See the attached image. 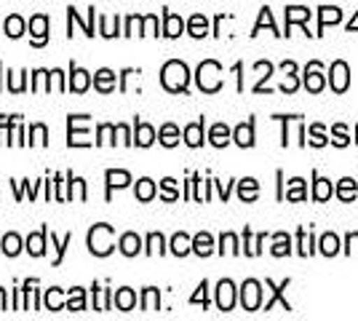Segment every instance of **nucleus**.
Instances as JSON below:
<instances>
[{"mask_svg":"<svg viewBox=\"0 0 358 321\" xmlns=\"http://www.w3.org/2000/svg\"><path fill=\"white\" fill-rule=\"evenodd\" d=\"M161 83H164L166 92H171V94L187 92V83H190V70H187V64L179 59L166 62L164 70H161Z\"/></svg>","mask_w":358,"mask_h":321,"instance_id":"nucleus-1","label":"nucleus"},{"mask_svg":"<svg viewBox=\"0 0 358 321\" xmlns=\"http://www.w3.org/2000/svg\"><path fill=\"white\" fill-rule=\"evenodd\" d=\"M195 80H198V89L206 94H214L222 89V64L214 59H206L198 64V73H195Z\"/></svg>","mask_w":358,"mask_h":321,"instance_id":"nucleus-2","label":"nucleus"},{"mask_svg":"<svg viewBox=\"0 0 358 321\" xmlns=\"http://www.w3.org/2000/svg\"><path fill=\"white\" fill-rule=\"evenodd\" d=\"M113 238H115L113 225H105V222L94 225V228L89 230V252L91 255H96V257H107V255L115 249Z\"/></svg>","mask_w":358,"mask_h":321,"instance_id":"nucleus-3","label":"nucleus"},{"mask_svg":"<svg viewBox=\"0 0 358 321\" xmlns=\"http://www.w3.org/2000/svg\"><path fill=\"white\" fill-rule=\"evenodd\" d=\"M241 306L243 311H259L262 308V284L257 278H246L241 287Z\"/></svg>","mask_w":358,"mask_h":321,"instance_id":"nucleus-4","label":"nucleus"},{"mask_svg":"<svg viewBox=\"0 0 358 321\" xmlns=\"http://www.w3.org/2000/svg\"><path fill=\"white\" fill-rule=\"evenodd\" d=\"M329 86L334 89V94H345L350 89V67L343 59H337L329 67Z\"/></svg>","mask_w":358,"mask_h":321,"instance_id":"nucleus-5","label":"nucleus"},{"mask_svg":"<svg viewBox=\"0 0 358 321\" xmlns=\"http://www.w3.org/2000/svg\"><path fill=\"white\" fill-rule=\"evenodd\" d=\"M302 83H305V89L310 94H321L324 92V86H327V76H324V67H321V62H308V67H305V76H302Z\"/></svg>","mask_w":358,"mask_h":321,"instance_id":"nucleus-6","label":"nucleus"},{"mask_svg":"<svg viewBox=\"0 0 358 321\" xmlns=\"http://www.w3.org/2000/svg\"><path fill=\"white\" fill-rule=\"evenodd\" d=\"M313 16L310 8H305V6H289L286 8V32L284 35H292V24H302L305 27V22ZM305 35H313V32L305 27Z\"/></svg>","mask_w":358,"mask_h":321,"instance_id":"nucleus-7","label":"nucleus"},{"mask_svg":"<svg viewBox=\"0 0 358 321\" xmlns=\"http://www.w3.org/2000/svg\"><path fill=\"white\" fill-rule=\"evenodd\" d=\"M236 306V284L230 278H222L217 284V308L220 311H233Z\"/></svg>","mask_w":358,"mask_h":321,"instance_id":"nucleus-8","label":"nucleus"},{"mask_svg":"<svg viewBox=\"0 0 358 321\" xmlns=\"http://www.w3.org/2000/svg\"><path fill=\"white\" fill-rule=\"evenodd\" d=\"M265 284H268L270 290V300L268 303H265V311H270V308L275 306V303H281V306H284V311H292V303H289V300H286L284 297V292H286V287H289V284H292V281H289V278H286V281H281V284H273V281H265Z\"/></svg>","mask_w":358,"mask_h":321,"instance_id":"nucleus-9","label":"nucleus"},{"mask_svg":"<svg viewBox=\"0 0 358 321\" xmlns=\"http://www.w3.org/2000/svg\"><path fill=\"white\" fill-rule=\"evenodd\" d=\"M343 22V11L340 8H331V6H321L318 8V32L315 35H324L329 24H340Z\"/></svg>","mask_w":358,"mask_h":321,"instance_id":"nucleus-10","label":"nucleus"},{"mask_svg":"<svg viewBox=\"0 0 358 321\" xmlns=\"http://www.w3.org/2000/svg\"><path fill=\"white\" fill-rule=\"evenodd\" d=\"M30 32H32V43H35V46H43L45 38H48V16H43V14L32 16Z\"/></svg>","mask_w":358,"mask_h":321,"instance_id":"nucleus-11","label":"nucleus"},{"mask_svg":"<svg viewBox=\"0 0 358 321\" xmlns=\"http://www.w3.org/2000/svg\"><path fill=\"white\" fill-rule=\"evenodd\" d=\"M313 252H315V236H313V230L299 228L297 230V255H299V257H310Z\"/></svg>","mask_w":358,"mask_h":321,"instance_id":"nucleus-12","label":"nucleus"},{"mask_svg":"<svg viewBox=\"0 0 358 321\" xmlns=\"http://www.w3.org/2000/svg\"><path fill=\"white\" fill-rule=\"evenodd\" d=\"M331 196H334V185H331V180H327V177H321L318 171H313V199L329 201Z\"/></svg>","mask_w":358,"mask_h":321,"instance_id":"nucleus-13","label":"nucleus"},{"mask_svg":"<svg viewBox=\"0 0 358 321\" xmlns=\"http://www.w3.org/2000/svg\"><path fill=\"white\" fill-rule=\"evenodd\" d=\"M233 139H236V145H241V148H252L254 145V121L252 118H249L246 123H238V126H236Z\"/></svg>","mask_w":358,"mask_h":321,"instance_id":"nucleus-14","label":"nucleus"},{"mask_svg":"<svg viewBox=\"0 0 358 321\" xmlns=\"http://www.w3.org/2000/svg\"><path fill=\"white\" fill-rule=\"evenodd\" d=\"M94 86H96V92L110 94L113 89H115V73H113V70H107V67L96 70V73H94Z\"/></svg>","mask_w":358,"mask_h":321,"instance_id":"nucleus-15","label":"nucleus"},{"mask_svg":"<svg viewBox=\"0 0 358 321\" xmlns=\"http://www.w3.org/2000/svg\"><path fill=\"white\" fill-rule=\"evenodd\" d=\"M105 180H107V199H110L113 187H126V185L131 183V174L123 171V169H110L105 174Z\"/></svg>","mask_w":358,"mask_h":321,"instance_id":"nucleus-16","label":"nucleus"},{"mask_svg":"<svg viewBox=\"0 0 358 321\" xmlns=\"http://www.w3.org/2000/svg\"><path fill=\"white\" fill-rule=\"evenodd\" d=\"M134 142L139 145V148H150V145L155 142V129H152L150 123L136 121L134 123Z\"/></svg>","mask_w":358,"mask_h":321,"instance_id":"nucleus-17","label":"nucleus"},{"mask_svg":"<svg viewBox=\"0 0 358 321\" xmlns=\"http://www.w3.org/2000/svg\"><path fill=\"white\" fill-rule=\"evenodd\" d=\"M118 246H120V252H123L126 257H134V255H139V252H142V238H139L136 233H123V236H120V241H118Z\"/></svg>","mask_w":358,"mask_h":321,"instance_id":"nucleus-18","label":"nucleus"},{"mask_svg":"<svg viewBox=\"0 0 358 321\" xmlns=\"http://www.w3.org/2000/svg\"><path fill=\"white\" fill-rule=\"evenodd\" d=\"M185 32V22L171 11H164V35L166 38H179Z\"/></svg>","mask_w":358,"mask_h":321,"instance_id":"nucleus-19","label":"nucleus"},{"mask_svg":"<svg viewBox=\"0 0 358 321\" xmlns=\"http://www.w3.org/2000/svg\"><path fill=\"white\" fill-rule=\"evenodd\" d=\"M337 199L340 201H356L358 196V183L353 180V177H343L340 183H337Z\"/></svg>","mask_w":358,"mask_h":321,"instance_id":"nucleus-20","label":"nucleus"},{"mask_svg":"<svg viewBox=\"0 0 358 321\" xmlns=\"http://www.w3.org/2000/svg\"><path fill=\"white\" fill-rule=\"evenodd\" d=\"M270 252H273V257H286V255H292V236H289V233H275Z\"/></svg>","mask_w":358,"mask_h":321,"instance_id":"nucleus-21","label":"nucleus"},{"mask_svg":"<svg viewBox=\"0 0 358 321\" xmlns=\"http://www.w3.org/2000/svg\"><path fill=\"white\" fill-rule=\"evenodd\" d=\"M257 196H259V183H257L254 177L241 180L238 183V199L246 201V204H252V201H257Z\"/></svg>","mask_w":358,"mask_h":321,"instance_id":"nucleus-22","label":"nucleus"},{"mask_svg":"<svg viewBox=\"0 0 358 321\" xmlns=\"http://www.w3.org/2000/svg\"><path fill=\"white\" fill-rule=\"evenodd\" d=\"M185 142L190 148H201L203 145V118L190 123V126H185Z\"/></svg>","mask_w":358,"mask_h":321,"instance_id":"nucleus-23","label":"nucleus"},{"mask_svg":"<svg viewBox=\"0 0 358 321\" xmlns=\"http://www.w3.org/2000/svg\"><path fill=\"white\" fill-rule=\"evenodd\" d=\"M284 199L286 201H305L308 199V190H305V180L302 177H294V180H289V187H286V193H284Z\"/></svg>","mask_w":358,"mask_h":321,"instance_id":"nucleus-24","label":"nucleus"},{"mask_svg":"<svg viewBox=\"0 0 358 321\" xmlns=\"http://www.w3.org/2000/svg\"><path fill=\"white\" fill-rule=\"evenodd\" d=\"M230 137H233V131L224 126V123H214L209 131V142L214 145V148H224L227 142H230Z\"/></svg>","mask_w":358,"mask_h":321,"instance_id":"nucleus-25","label":"nucleus"},{"mask_svg":"<svg viewBox=\"0 0 358 321\" xmlns=\"http://www.w3.org/2000/svg\"><path fill=\"white\" fill-rule=\"evenodd\" d=\"M318 252H321L324 257H334V255L340 252V238H337L334 233H324V236L318 238Z\"/></svg>","mask_w":358,"mask_h":321,"instance_id":"nucleus-26","label":"nucleus"},{"mask_svg":"<svg viewBox=\"0 0 358 321\" xmlns=\"http://www.w3.org/2000/svg\"><path fill=\"white\" fill-rule=\"evenodd\" d=\"M281 70H284V73H289V76H286V80L281 83V92L294 94V92H297V86H299V80L294 78V76H297V64H294V62H284V64H281Z\"/></svg>","mask_w":358,"mask_h":321,"instance_id":"nucleus-27","label":"nucleus"},{"mask_svg":"<svg viewBox=\"0 0 358 321\" xmlns=\"http://www.w3.org/2000/svg\"><path fill=\"white\" fill-rule=\"evenodd\" d=\"M193 252L198 257H209L211 252H214V238H211L209 233H198L193 238Z\"/></svg>","mask_w":358,"mask_h":321,"instance_id":"nucleus-28","label":"nucleus"},{"mask_svg":"<svg viewBox=\"0 0 358 321\" xmlns=\"http://www.w3.org/2000/svg\"><path fill=\"white\" fill-rule=\"evenodd\" d=\"M70 76H73V78H70V89H73V92L83 94L86 89H89L91 78H89V73H86V70H80V67H75V64H73Z\"/></svg>","mask_w":358,"mask_h":321,"instance_id":"nucleus-29","label":"nucleus"},{"mask_svg":"<svg viewBox=\"0 0 358 321\" xmlns=\"http://www.w3.org/2000/svg\"><path fill=\"white\" fill-rule=\"evenodd\" d=\"M171 252H174L177 257L190 255V252H193V238H190L187 233H177V236L171 238Z\"/></svg>","mask_w":358,"mask_h":321,"instance_id":"nucleus-30","label":"nucleus"},{"mask_svg":"<svg viewBox=\"0 0 358 321\" xmlns=\"http://www.w3.org/2000/svg\"><path fill=\"white\" fill-rule=\"evenodd\" d=\"M158 142H161L164 148H174V145H179V129L174 126V123H164L161 131H158Z\"/></svg>","mask_w":358,"mask_h":321,"instance_id":"nucleus-31","label":"nucleus"},{"mask_svg":"<svg viewBox=\"0 0 358 321\" xmlns=\"http://www.w3.org/2000/svg\"><path fill=\"white\" fill-rule=\"evenodd\" d=\"M187 32H190L193 38H203V35L209 32V19H206L203 14L190 16V22H187Z\"/></svg>","mask_w":358,"mask_h":321,"instance_id":"nucleus-32","label":"nucleus"},{"mask_svg":"<svg viewBox=\"0 0 358 321\" xmlns=\"http://www.w3.org/2000/svg\"><path fill=\"white\" fill-rule=\"evenodd\" d=\"M45 236H48V230H41V233H32L30 238H27V252H30L32 257H41L45 252Z\"/></svg>","mask_w":358,"mask_h":321,"instance_id":"nucleus-33","label":"nucleus"},{"mask_svg":"<svg viewBox=\"0 0 358 321\" xmlns=\"http://www.w3.org/2000/svg\"><path fill=\"white\" fill-rule=\"evenodd\" d=\"M3 32H6L8 38H22V35H24V19L11 14L6 19V24H3Z\"/></svg>","mask_w":358,"mask_h":321,"instance_id":"nucleus-34","label":"nucleus"},{"mask_svg":"<svg viewBox=\"0 0 358 321\" xmlns=\"http://www.w3.org/2000/svg\"><path fill=\"white\" fill-rule=\"evenodd\" d=\"M308 145H313V148H324V145H329L331 139H327V131H324V126L321 123H313L310 129H308Z\"/></svg>","mask_w":358,"mask_h":321,"instance_id":"nucleus-35","label":"nucleus"},{"mask_svg":"<svg viewBox=\"0 0 358 321\" xmlns=\"http://www.w3.org/2000/svg\"><path fill=\"white\" fill-rule=\"evenodd\" d=\"M115 306L120 308V311H131V308L136 306V294L129 287H123V290L115 292Z\"/></svg>","mask_w":358,"mask_h":321,"instance_id":"nucleus-36","label":"nucleus"},{"mask_svg":"<svg viewBox=\"0 0 358 321\" xmlns=\"http://www.w3.org/2000/svg\"><path fill=\"white\" fill-rule=\"evenodd\" d=\"M220 252L222 255H238V236L236 233H222L220 236Z\"/></svg>","mask_w":358,"mask_h":321,"instance_id":"nucleus-37","label":"nucleus"},{"mask_svg":"<svg viewBox=\"0 0 358 321\" xmlns=\"http://www.w3.org/2000/svg\"><path fill=\"white\" fill-rule=\"evenodd\" d=\"M161 308V294L155 287H148L142 292V311H158Z\"/></svg>","mask_w":358,"mask_h":321,"instance_id":"nucleus-38","label":"nucleus"},{"mask_svg":"<svg viewBox=\"0 0 358 321\" xmlns=\"http://www.w3.org/2000/svg\"><path fill=\"white\" fill-rule=\"evenodd\" d=\"M0 249H3L8 257H16V255L22 252V238H19L16 233H8V236L0 241Z\"/></svg>","mask_w":358,"mask_h":321,"instance_id":"nucleus-39","label":"nucleus"},{"mask_svg":"<svg viewBox=\"0 0 358 321\" xmlns=\"http://www.w3.org/2000/svg\"><path fill=\"white\" fill-rule=\"evenodd\" d=\"M136 199L139 201H152L155 199V183L148 180V177H142L139 183H136Z\"/></svg>","mask_w":358,"mask_h":321,"instance_id":"nucleus-40","label":"nucleus"},{"mask_svg":"<svg viewBox=\"0 0 358 321\" xmlns=\"http://www.w3.org/2000/svg\"><path fill=\"white\" fill-rule=\"evenodd\" d=\"M331 142H334L337 148H348V145H350V134H348V126H345V123H337V126L331 129Z\"/></svg>","mask_w":358,"mask_h":321,"instance_id":"nucleus-41","label":"nucleus"},{"mask_svg":"<svg viewBox=\"0 0 358 321\" xmlns=\"http://www.w3.org/2000/svg\"><path fill=\"white\" fill-rule=\"evenodd\" d=\"M148 255H164L166 252V241L161 233H150L148 236V249H145Z\"/></svg>","mask_w":358,"mask_h":321,"instance_id":"nucleus-42","label":"nucleus"},{"mask_svg":"<svg viewBox=\"0 0 358 321\" xmlns=\"http://www.w3.org/2000/svg\"><path fill=\"white\" fill-rule=\"evenodd\" d=\"M262 27H270V30L275 32V35H281V32H278V27H275V22H273V14H270V8H262V11H259V22H257V27H254L252 35H257V32L262 30Z\"/></svg>","mask_w":358,"mask_h":321,"instance_id":"nucleus-43","label":"nucleus"},{"mask_svg":"<svg viewBox=\"0 0 358 321\" xmlns=\"http://www.w3.org/2000/svg\"><path fill=\"white\" fill-rule=\"evenodd\" d=\"M45 308H48V311H62V308H64V303H62V290L54 287V290L45 292Z\"/></svg>","mask_w":358,"mask_h":321,"instance_id":"nucleus-44","label":"nucleus"},{"mask_svg":"<svg viewBox=\"0 0 358 321\" xmlns=\"http://www.w3.org/2000/svg\"><path fill=\"white\" fill-rule=\"evenodd\" d=\"M67 308H70V311H83V308H86V300H83V290H80V287L70 290V300H67Z\"/></svg>","mask_w":358,"mask_h":321,"instance_id":"nucleus-45","label":"nucleus"},{"mask_svg":"<svg viewBox=\"0 0 358 321\" xmlns=\"http://www.w3.org/2000/svg\"><path fill=\"white\" fill-rule=\"evenodd\" d=\"M45 137H48V131L43 123H35L30 129V145H45Z\"/></svg>","mask_w":358,"mask_h":321,"instance_id":"nucleus-46","label":"nucleus"},{"mask_svg":"<svg viewBox=\"0 0 358 321\" xmlns=\"http://www.w3.org/2000/svg\"><path fill=\"white\" fill-rule=\"evenodd\" d=\"M161 187H164V199H166V201H177V199H179V193H177V180L166 177L164 183H161Z\"/></svg>","mask_w":358,"mask_h":321,"instance_id":"nucleus-47","label":"nucleus"},{"mask_svg":"<svg viewBox=\"0 0 358 321\" xmlns=\"http://www.w3.org/2000/svg\"><path fill=\"white\" fill-rule=\"evenodd\" d=\"M70 241H73V233H67V236H64V238H62V241H57V236H54V233H51V244L57 246V265H59L62 262V255H64V249H67V244H70Z\"/></svg>","mask_w":358,"mask_h":321,"instance_id":"nucleus-48","label":"nucleus"},{"mask_svg":"<svg viewBox=\"0 0 358 321\" xmlns=\"http://www.w3.org/2000/svg\"><path fill=\"white\" fill-rule=\"evenodd\" d=\"M206 290H209V284H206V281H201V287H198V292H195L193 297H190V303H201V306L206 308L209 306V294H206Z\"/></svg>","mask_w":358,"mask_h":321,"instance_id":"nucleus-49","label":"nucleus"},{"mask_svg":"<svg viewBox=\"0 0 358 321\" xmlns=\"http://www.w3.org/2000/svg\"><path fill=\"white\" fill-rule=\"evenodd\" d=\"M115 131H118V129H115V126H110V123L99 126V139H96V145H105V142H113V145H115V139H110Z\"/></svg>","mask_w":358,"mask_h":321,"instance_id":"nucleus-50","label":"nucleus"},{"mask_svg":"<svg viewBox=\"0 0 358 321\" xmlns=\"http://www.w3.org/2000/svg\"><path fill=\"white\" fill-rule=\"evenodd\" d=\"M142 35H158V16H145L142 19Z\"/></svg>","mask_w":358,"mask_h":321,"instance_id":"nucleus-51","label":"nucleus"},{"mask_svg":"<svg viewBox=\"0 0 358 321\" xmlns=\"http://www.w3.org/2000/svg\"><path fill=\"white\" fill-rule=\"evenodd\" d=\"M345 252H348V255H350V252H353V249H356L358 252V233H348V238H345Z\"/></svg>","mask_w":358,"mask_h":321,"instance_id":"nucleus-52","label":"nucleus"},{"mask_svg":"<svg viewBox=\"0 0 358 321\" xmlns=\"http://www.w3.org/2000/svg\"><path fill=\"white\" fill-rule=\"evenodd\" d=\"M115 129H118V137L123 139V145H131V142H134V139H131V134H129V129H126V126H115Z\"/></svg>","mask_w":358,"mask_h":321,"instance_id":"nucleus-53","label":"nucleus"},{"mask_svg":"<svg viewBox=\"0 0 358 321\" xmlns=\"http://www.w3.org/2000/svg\"><path fill=\"white\" fill-rule=\"evenodd\" d=\"M348 30H350V32H358V11H356V16H353V22L348 24Z\"/></svg>","mask_w":358,"mask_h":321,"instance_id":"nucleus-54","label":"nucleus"},{"mask_svg":"<svg viewBox=\"0 0 358 321\" xmlns=\"http://www.w3.org/2000/svg\"><path fill=\"white\" fill-rule=\"evenodd\" d=\"M0 311H6V292L0 290Z\"/></svg>","mask_w":358,"mask_h":321,"instance_id":"nucleus-55","label":"nucleus"},{"mask_svg":"<svg viewBox=\"0 0 358 321\" xmlns=\"http://www.w3.org/2000/svg\"><path fill=\"white\" fill-rule=\"evenodd\" d=\"M356 142H358V126H356Z\"/></svg>","mask_w":358,"mask_h":321,"instance_id":"nucleus-56","label":"nucleus"}]
</instances>
